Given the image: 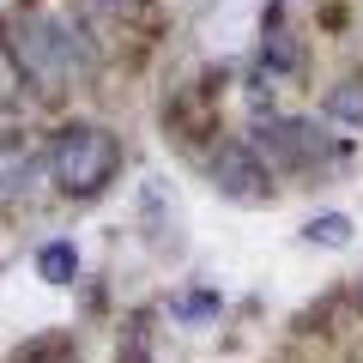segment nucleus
I'll return each instance as SVG.
<instances>
[{
    "label": "nucleus",
    "instance_id": "f257e3e1",
    "mask_svg": "<svg viewBox=\"0 0 363 363\" xmlns=\"http://www.w3.org/2000/svg\"><path fill=\"white\" fill-rule=\"evenodd\" d=\"M13 61L25 67V79H37V91H67V85H85L91 79V49L79 30H67L61 18L49 13H25L18 18V37H13Z\"/></svg>",
    "mask_w": 363,
    "mask_h": 363
},
{
    "label": "nucleus",
    "instance_id": "f03ea898",
    "mask_svg": "<svg viewBox=\"0 0 363 363\" xmlns=\"http://www.w3.org/2000/svg\"><path fill=\"white\" fill-rule=\"evenodd\" d=\"M121 169V140L109 128H97V121H67V128H55L49 140V176L61 182V194H104L109 182H116Z\"/></svg>",
    "mask_w": 363,
    "mask_h": 363
},
{
    "label": "nucleus",
    "instance_id": "7ed1b4c3",
    "mask_svg": "<svg viewBox=\"0 0 363 363\" xmlns=\"http://www.w3.org/2000/svg\"><path fill=\"white\" fill-rule=\"evenodd\" d=\"M255 157H260L267 169H297V176H321V169L345 164V145H339V140H327V133H321V128H309V121L279 116V121H260V128H255Z\"/></svg>",
    "mask_w": 363,
    "mask_h": 363
},
{
    "label": "nucleus",
    "instance_id": "20e7f679",
    "mask_svg": "<svg viewBox=\"0 0 363 363\" xmlns=\"http://www.w3.org/2000/svg\"><path fill=\"white\" fill-rule=\"evenodd\" d=\"M212 188H218L224 200H236V206H260V200H272V169L255 157V145L242 140H224L218 152H212Z\"/></svg>",
    "mask_w": 363,
    "mask_h": 363
},
{
    "label": "nucleus",
    "instance_id": "39448f33",
    "mask_svg": "<svg viewBox=\"0 0 363 363\" xmlns=\"http://www.w3.org/2000/svg\"><path fill=\"white\" fill-rule=\"evenodd\" d=\"M30 182H37V157H30L18 140H0V206L30 200Z\"/></svg>",
    "mask_w": 363,
    "mask_h": 363
},
{
    "label": "nucleus",
    "instance_id": "423d86ee",
    "mask_svg": "<svg viewBox=\"0 0 363 363\" xmlns=\"http://www.w3.org/2000/svg\"><path fill=\"white\" fill-rule=\"evenodd\" d=\"M37 279H49V285H73V279H79V248L73 242H43L37 248Z\"/></svg>",
    "mask_w": 363,
    "mask_h": 363
},
{
    "label": "nucleus",
    "instance_id": "0eeeda50",
    "mask_svg": "<svg viewBox=\"0 0 363 363\" xmlns=\"http://www.w3.org/2000/svg\"><path fill=\"white\" fill-rule=\"evenodd\" d=\"M327 116L357 121V128H363V79H339V85L327 91Z\"/></svg>",
    "mask_w": 363,
    "mask_h": 363
},
{
    "label": "nucleus",
    "instance_id": "6e6552de",
    "mask_svg": "<svg viewBox=\"0 0 363 363\" xmlns=\"http://www.w3.org/2000/svg\"><path fill=\"white\" fill-rule=\"evenodd\" d=\"M303 236L321 242V248H345V242H351V218H345V212H321V218L303 224Z\"/></svg>",
    "mask_w": 363,
    "mask_h": 363
},
{
    "label": "nucleus",
    "instance_id": "1a4fd4ad",
    "mask_svg": "<svg viewBox=\"0 0 363 363\" xmlns=\"http://www.w3.org/2000/svg\"><path fill=\"white\" fill-rule=\"evenodd\" d=\"M176 315H182L188 327L212 321V315H218V291H188V297H176Z\"/></svg>",
    "mask_w": 363,
    "mask_h": 363
},
{
    "label": "nucleus",
    "instance_id": "9d476101",
    "mask_svg": "<svg viewBox=\"0 0 363 363\" xmlns=\"http://www.w3.org/2000/svg\"><path fill=\"white\" fill-rule=\"evenodd\" d=\"M297 61H303V49L285 37V30H272V37H267V67H272V73H297Z\"/></svg>",
    "mask_w": 363,
    "mask_h": 363
}]
</instances>
